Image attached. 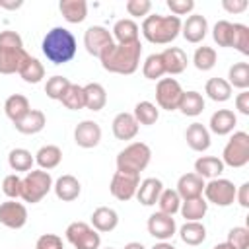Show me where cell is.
<instances>
[{"label": "cell", "instance_id": "1", "mask_svg": "<svg viewBox=\"0 0 249 249\" xmlns=\"http://www.w3.org/2000/svg\"><path fill=\"white\" fill-rule=\"evenodd\" d=\"M140 56H142V43L134 41V43H113L101 56V66L103 70L111 72V74H134L140 66Z\"/></svg>", "mask_w": 249, "mask_h": 249}, {"label": "cell", "instance_id": "2", "mask_svg": "<svg viewBox=\"0 0 249 249\" xmlns=\"http://www.w3.org/2000/svg\"><path fill=\"white\" fill-rule=\"evenodd\" d=\"M41 51H43V54L47 56L49 62L58 66V64L70 62L76 56L78 43H76V37H74V33L70 29H66V27H53L43 37Z\"/></svg>", "mask_w": 249, "mask_h": 249}, {"label": "cell", "instance_id": "3", "mask_svg": "<svg viewBox=\"0 0 249 249\" xmlns=\"http://www.w3.org/2000/svg\"><path fill=\"white\" fill-rule=\"evenodd\" d=\"M31 54L23 49L19 33L12 29L0 31V74H16Z\"/></svg>", "mask_w": 249, "mask_h": 249}, {"label": "cell", "instance_id": "4", "mask_svg": "<svg viewBox=\"0 0 249 249\" xmlns=\"http://www.w3.org/2000/svg\"><path fill=\"white\" fill-rule=\"evenodd\" d=\"M181 33V18L177 16H146L142 21V35L154 45H169Z\"/></svg>", "mask_w": 249, "mask_h": 249}, {"label": "cell", "instance_id": "5", "mask_svg": "<svg viewBox=\"0 0 249 249\" xmlns=\"http://www.w3.org/2000/svg\"><path fill=\"white\" fill-rule=\"evenodd\" d=\"M152 160V150L146 142H130L117 154V171L138 173L148 167Z\"/></svg>", "mask_w": 249, "mask_h": 249}, {"label": "cell", "instance_id": "6", "mask_svg": "<svg viewBox=\"0 0 249 249\" xmlns=\"http://www.w3.org/2000/svg\"><path fill=\"white\" fill-rule=\"evenodd\" d=\"M53 189V177L45 169H31L21 179V200L29 204L41 202Z\"/></svg>", "mask_w": 249, "mask_h": 249}, {"label": "cell", "instance_id": "7", "mask_svg": "<svg viewBox=\"0 0 249 249\" xmlns=\"http://www.w3.org/2000/svg\"><path fill=\"white\" fill-rule=\"evenodd\" d=\"M222 163L230 167H243L249 163V134L235 130L222 152Z\"/></svg>", "mask_w": 249, "mask_h": 249}, {"label": "cell", "instance_id": "8", "mask_svg": "<svg viewBox=\"0 0 249 249\" xmlns=\"http://www.w3.org/2000/svg\"><path fill=\"white\" fill-rule=\"evenodd\" d=\"M66 239L74 249H99L101 235L86 222H72L66 228Z\"/></svg>", "mask_w": 249, "mask_h": 249}, {"label": "cell", "instance_id": "9", "mask_svg": "<svg viewBox=\"0 0 249 249\" xmlns=\"http://www.w3.org/2000/svg\"><path fill=\"white\" fill-rule=\"evenodd\" d=\"M235 185L230 181V179H224V177H216V179H210L206 185H204V200L206 202H212L216 206H230L233 204L235 200Z\"/></svg>", "mask_w": 249, "mask_h": 249}, {"label": "cell", "instance_id": "10", "mask_svg": "<svg viewBox=\"0 0 249 249\" xmlns=\"http://www.w3.org/2000/svg\"><path fill=\"white\" fill-rule=\"evenodd\" d=\"M183 95V88L175 78H161L156 84V103L158 109L177 111L179 101Z\"/></svg>", "mask_w": 249, "mask_h": 249}, {"label": "cell", "instance_id": "11", "mask_svg": "<svg viewBox=\"0 0 249 249\" xmlns=\"http://www.w3.org/2000/svg\"><path fill=\"white\" fill-rule=\"evenodd\" d=\"M140 185V175L138 173H128V171H115L109 183V191L117 200H130L132 196H136Z\"/></svg>", "mask_w": 249, "mask_h": 249}, {"label": "cell", "instance_id": "12", "mask_svg": "<svg viewBox=\"0 0 249 249\" xmlns=\"http://www.w3.org/2000/svg\"><path fill=\"white\" fill-rule=\"evenodd\" d=\"M113 43L115 41H113L111 31L107 27H103V25H91L84 33V47H86V51L91 56H97L99 58Z\"/></svg>", "mask_w": 249, "mask_h": 249}, {"label": "cell", "instance_id": "13", "mask_svg": "<svg viewBox=\"0 0 249 249\" xmlns=\"http://www.w3.org/2000/svg\"><path fill=\"white\" fill-rule=\"evenodd\" d=\"M148 233L152 237H156L158 241H167L175 235L177 231V224H175V218L169 216V214H163V212H154L150 218H148Z\"/></svg>", "mask_w": 249, "mask_h": 249}, {"label": "cell", "instance_id": "14", "mask_svg": "<svg viewBox=\"0 0 249 249\" xmlns=\"http://www.w3.org/2000/svg\"><path fill=\"white\" fill-rule=\"evenodd\" d=\"M0 224L10 230H19L27 224V208L18 200H6L0 204Z\"/></svg>", "mask_w": 249, "mask_h": 249}, {"label": "cell", "instance_id": "15", "mask_svg": "<svg viewBox=\"0 0 249 249\" xmlns=\"http://www.w3.org/2000/svg\"><path fill=\"white\" fill-rule=\"evenodd\" d=\"M74 142L80 146V148H95L99 142H101V126L95 123V121H82L76 124L74 128Z\"/></svg>", "mask_w": 249, "mask_h": 249}, {"label": "cell", "instance_id": "16", "mask_svg": "<svg viewBox=\"0 0 249 249\" xmlns=\"http://www.w3.org/2000/svg\"><path fill=\"white\" fill-rule=\"evenodd\" d=\"M181 33L187 43H200L208 33V21L202 14H191L185 21H181Z\"/></svg>", "mask_w": 249, "mask_h": 249}, {"label": "cell", "instance_id": "17", "mask_svg": "<svg viewBox=\"0 0 249 249\" xmlns=\"http://www.w3.org/2000/svg\"><path fill=\"white\" fill-rule=\"evenodd\" d=\"M53 191H54V195H56V198L58 200H62V202H72V200H76L78 196H80V193H82V185H80V181L74 177V175H60L54 183H53Z\"/></svg>", "mask_w": 249, "mask_h": 249}, {"label": "cell", "instance_id": "18", "mask_svg": "<svg viewBox=\"0 0 249 249\" xmlns=\"http://www.w3.org/2000/svg\"><path fill=\"white\" fill-rule=\"evenodd\" d=\"M204 179L198 177L195 171L193 173H185L179 177L177 181V195L181 196V200H189V198H196V196H202V191H204Z\"/></svg>", "mask_w": 249, "mask_h": 249}, {"label": "cell", "instance_id": "19", "mask_svg": "<svg viewBox=\"0 0 249 249\" xmlns=\"http://www.w3.org/2000/svg\"><path fill=\"white\" fill-rule=\"evenodd\" d=\"M235 124H237V117H235L233 111H230V109H218L210 117L208 132H214L218 136H226V134L233 132Z\"/></svg>", "mask_w": 249, "mask_h": 249}, {"label": "cell", "instance_id": "20", "mask_svg": "<svg viewBox=\"0 0 249 249\" xmlns=\"http://www.w3.org/2000/svg\"><path fill=\"white\" fill-rule=\"evenodd\" d=\"M111 128H113V134H115L117 140H132L138 134L140 124L136 123V119L132 117V113H124L123 111V113L115 115Z\"/></svg>", "mask_w": 249, "mask_h": 249}, {"label": "cell", "instance_id": "21", "mask_svg": "<svg viewBox=\"0 0 249 249\" xmlns=\"http://www.w3.org/2000/svg\"><path fill=\"white\" fill-rule=\"evenodd\" d=\"M161 191H163L161 179H158V177H146V179H142L140 185H138L136 198H138V202L144 204V206H154V204L158 202Z\"/></svg>", "mask_w": 249, "mask_h": 249}, {"label": "cell", "instance_id": "22", "mask_svg": "<svg viewBox=\"0 0 249 249\" xmlns=\"http://www.w3.org/2000/svg\"><path fill=\"white\" fill-rule=\"evenodd\" d=\"M161 54V60H163V66H165V74H181L187 70V64H189V58H187V53L179 47H167Z\"/></svg>", "mask_w": 249, "mask_h": 249}, {"label": "cell", "instance_id": "23", "mask_svg": "<svg viewBox=\"0 0 249 249\" xmlns=\"http://www.w3.org/2000/svg\"><path fill=\"white\" fill-rule=\"evenodd\" d=\"M119 226V214L115 208H109V206H99L93 210L91 214V228L99 233H107V231H113L115 228Z\"/></svg>", "mask_w": 249, "mask_h": 249}, {"label": "cell", "instance_id": "24", "mask_svg": "<svg viewBox=\"0 0 249 249\" xmlns=\"http://www.w3.org/2000/svg\"><path fill=\"white\" fill-rule=\"evenodd\" d=\"M185 140L191 150L195 152H206L210 148V132L202 123H193L185 130Z\"/></svg>", "mask_w": 249, "mask_h": 249}, {"label": "cell", "instance_id": "25", "mask_svg": "<svg viewBox=\"0 0 249 249\" xmlns=\"http://www.w3.org/2000/svg\"><path fill=\"white\" fill-rule=\"evenodd\" d=\"M45 124H47V117L39 109H31L25 117H21L18 123H14L16 130L21 134H37L45 128Z\"/></svg>", "mask_w": 249, "mask_h": 249}, {"label": "cell", "instance_id": "26", "mask_svg": "<svg viewBox=\"0 0 249 249\" xmlns=\"http://www.w3.org/2000/svg\"><path fill=\"white\" fill-rule=\"evenodd\" d=\"M58 10L68 23H82L88 18V2L86 0H60Z\"/></svg>", "mask_w": 249, "mask_h": 249}, {"label": "cell", "instance_id": "27", "mask_svg": "<svg viewBox=\"0 0 249 249\" xmlns=\"http://www.w3.org/2000/svg\"><path fill=\"white\" fill-rule=\"evenodd\" d=\"M31 111L29 99L21 93H12L10 97H6L4 101V113L12 123H18L21 117H25Z\"/></svg>", "mask_w": 249, "mask_h": 249}, {"label": "cell", "instance_id": "28", "mask_svg": "<svg viewBox=\"0 0 249 249\" xmlns=\"http://www.w3.org/2000/svg\"><path fill=\"white\" fill-rule=\"evenodd\" d=\"M224 163L216 156H200L195 161V173L202 179H216L224 173Z\"/></svg>", "mask_w": 249, "mask_h": 249}, {"label": "cell", "instance_id": "29", "mask_svg": "<svg viewBox=\"0 0 249 249\" xmlns=\"http://www.w3.org/2000/svg\"><path fill=\"white\" fill-rule=\"evenodd\" d=\"M138 33H140V27L136 25V21L134 19H130V18H124V19H119V21H115V25H113V41H117V43H134V41H140L138 39Z\"/></svg>", "mask_w": 249, "mask_h": 249}, {"label": "cell", "instance_id": "30", "mask_svg": "<svg viewBox=\"0 0 249 249\" xmlns=\"http://www.w3.org/2000/svg\"><path fill=\"white\" fill-rule=\"evenodd\" d=\"M60 161H62V150L56 144L41 146L35 154V163L39 165V169H45V171H51V169L58 167Z\"/></svg>", "mask_w": 249, "mask_h": 249}, {"label": "cell", "instance_id": "31", "mask_svg": "<svg viewBox=\"0 0 249 249\" xmlns=\"http://www.w3.org/2000/svg\"><path fill=\"white\" fill-rule=\"evenodd\" d=\"M84 97H86V109L89 111H101L107 105V91L99 82H89L84 86Z\"/></svg>", "mask_w": 249, "mask_h": 249}, {"label": "cell", "instance_id": "32", "mask_svg": "<svg viewBox=\"0 0 249 249\" xmlns=\"http://www.w3.org/2000/svg\"><path fill=\"white\" fill-rule=\"evenodd\" d=\"M179 212L185 218V222H200L206 216V212H208V202L202 196L189 198V200H183L181 202Z\"/></svg>", "mask_w": 249, "mask_h": 249}, {"label": "cell", "instance_id": "33", "mask_svg": "<svg viewBox=\"0 0 249 249\" xmlns=\"http://www.w3.org/2000/svg\"><path fill=\"white\" fill-rule=\"evenodd\" d=\"M179 237L185 245L196 247L206 239V228L202 222H185L179 228Z\"/></svg>", "mask_w": 249, "mask_h": 249}, {"label": "cell", "instance_id": "34", "mask_svg": "<svg viewBox=\"0 0 249 249\" xmlns=\"http://www.w3.org/2000/svg\"><path fill=\"white\" fill-rule=\"evenodd\" d=\"M177 109H179L183 115H187V117H198V115L204 111V97H202V93H198V91H195V89L183 91Z\"/></svg>", "mask_w": 249, "mask_h": 249}, {"label": "cell", "instance_id": "35", "mask_svg": "<svg viewBox=\"0 0 249 249\" xmlns=\"http://www.w3.org/2000/svg\"><path fill=\"white\" fill-rule=\"evenodd\" d=\"M204 91L216 103H224V101H228L231 97V86L224 78H210L206 82V86H204Z\"/></svg>", "mask_w": 249, "mask_h": 249}, {"label": "cell", "instance_id": "36", "mask_svg": "<svg viewBox=\"0 0 249 249\" xmlns=\"http://www.w3.org/2000/svg\"><path fill=\"white\" fill-rule=\"evenodd\" d=\"M132 117L136 119L138 124L152 126V124H156V121L160 119V109H158V105H154L152 101H138V103L134 105Z\"/></svg>", "mask_w": 249, "mask_h": 249}, {"label": "cell", "instance_id": "37", "mask_svg": "<svg viewBox=\"0 0 249 249\" xmlns=\"http://www.w3.org/2000/svg\"><path fill=\"white\" fill-rule=\"evenodd\" d=\"M35 163V156H31L29 150L25 148H14L8 154V165L18 173V171H31Z\"/></svg>", "mask_w": 249, "mask_h": 249}, {"label": "cell", "instance_id": "38", "mask_svg": "<svg viewBox=\"0 0 249 249\" xmlns=\"http://www.w3.org/2000/svg\"><path fill=\"white\" fill-rule=\"evenodd\" d=\"M216 62H218V54H216V51L212 47H206V45L196 47V51L193 54V64H195L196 70L208 72V70H212L216 66Z\"/></svg>", "mask_w": 249, "mask_h": 249}, {"label": "cell", "instance_id": "39", "mask_svg": "<svg viewBox=\"0 0 249 249\" xmlns=\"http://www.w3.org/2000/svg\"><path fill=\"white\" fill-rule=\"evenodd\" d=\"M18 74H19L21 80L27 82V84H39V82L45 78V66H43V62H41L39 58L29 56Z\"/></svg>", "mask_w": 249, "mask_h": 249}, {"label": "cell", "instance_id": "40", "mask_svg": "<svg viewBox=\"0 0 249 249\" xmlns=\"http://www.w3.org/2000/svg\"><path fill=\"white\" fill-rule=\"evenodd\" d=\"M228 84L231 88H239L241 91L249 88V64L247 62H235L228 70Z\"/></svg>", "mask_w": 249, "mask_h": 249}, {"label": "cell", "instance_id": "41", "mask_svg": "<svg viewBox=\"0 0 249 249\" xmlns=\"http://www.w3.org/2000/svg\"><path fill=\"white\" fill-rule=\"evenodd\" d=\"M60 103L70 109V111H80L86 107V97H84V86H78V84H70L66 93L62 95Z\"/></svg>", "mask_w": 249, "mask_h": 249}, {"label": "cell", "instance_id": "42", "mask_svg": "<svg viewBox=\"0 0 249 249\" xmlns=\"http://www.w3.org/2000/svg\"><path fill=\"white\" fill-rule=\"evenodd\" d=\"M230 47L241 54H249V27L243 23H231V41Z\"/></svg>", "mask_w": 249, "mask_h": 249}, {"label": "cell", "instance_id": "43", "mask_svg": "<svg viewBox=\"0 0 249 249\" xmlns=\"http://www.w3.org/2000/svg\"><path fill=\"white\" fill-rule=\"evenodd\" d=\"M181 202H183V200H181V196L177 195V191H175V189H163V191H161V195H160V198H158L160 212L169 214V216H173V214H177V212H179Z\"/></svg>", "mask_w": 249, "mask_h": 249}, {"label": "cell", "instance_id": "44", "mask_svg": "<svg viewBox=\"0 0 249 249\" xmlns=\"http://www.w3.org/2000/svg\"><path fill=\"white\" fill-rule=\"evenodd\" d=\"M142 74H144L146 80H161V76L165 74V66H163V60H161V54L160 53H152L144 60Z\"/></svg>", "mask_w": 249, "mask_h": 249}, {"label": "cell", "instance_id": "45", "mask_svg": "<svg viewBox=\"0 0 249 249\" xmlns=\"http://www.w3.org/2000/svg\"><path fill=\"white\" fill-rule=\"evenodd\" d=\"M70 84H72V82H70L68 78L56 74V76H53V78L47 80V84H45V93H47V97H51V99H54V101H60Z\"/></svg>", "mask_w": 249, "mask_h": 249}, {"label": "cell", "instance_id": "46", "mask_svg": "<svg viewBox=\"0 0 249 249\" xmlns=\"http://www.w3.org/2000/svg\"><path fill=\"white\" fill-rule=\"evenodd\" d=\"M228 245H231L233 249H249V228L245 226H233L228 231Z\"/></svg>", "mask_w": 249, "mask_h": 249}, {"label": "cell", "instance_id": "47", "mask_svg": "<svg viewBox=\"0 0 249 249\" xmlns=\"http://www.w3.org/2000/svg\"><path fill=\"white\" fill-rule=\"evenodd\" d=\"M212 37H214L218 47H230V41H231V21H228V19L216 21V25L212 27Z\"/></svg>", "mask_w": 249, "mask_h": 249}, {"label": "cell", "instance_id": "48", "mask_svg": "<svg viewBox=\"0 0 249 249\" xmlns=\"http://www.w3.org/2000/svg\"><path fill=\"white\" fill-rule=\"evenodd\" d=\"M2 193L8 198H12V200H16L18 196H21V177L18 173L6 175L4 181H2Z\"/></svg>", "mask_w": 249, "mask_h": 249}, {"label": "cell", "instance_id": "49", "mask_svg": "<svg viewBox=\"0 0 249 249\" xmlns=\"http://www.w3.org/2000/svg\"><path fill=\"white\" fill-rule=\"evenodd\" d=\"M152 10V2L150 0H128L126 2V12L132 18H146Z\"/></svg>", "mask_w": 249, "mask_h": 249}, {"label": "cell", "instance_id": "50", "mask_svg": "<svg viewBox=\"0 0 249 249\" xmlns=\"http://www.w3.org/2000/svg\"><path fill=\"white\" fill-rule=\"evenodd\" d=\"M35 249H64V243L56 233H43L35 241Z\"/></svg>", "mask_w": 249, "mask_h": 249}, {"label": "cell", "instance_id": "51", "mask_svg": "<svg viewBox=\"0 0 249 249\" xmlns=\"http://www.w3.org/2000/svg\"><path fill=\"white\" fill-rule=\"evenodd\" d=\"M167 8L171 10V16H187L195 10V2L193 0H167L165 2Z\"/></svg>", "mask_w": 249, "mask_h": 249}, {"label": "cell", "instance_id": "52", "mask_svg": "<svg viewBox=\"0 0 249 249\" xmlns=\"http://www.w3.org/2000/svg\"><path fill=\"white\" fill-rule=\"evenodd\" d=\"M247 6H249L247 0H224L222 2V8L230 14H241L247 10Z\"/></svg>", "mask_w": 249, "mask_h": 249}, {"label": "cell", "instance_id": "53", "mask_svg": "<svg viewBox=\"0 0 249 249\" xmlns=\"http://www.w3.org/2000/svg\"><path fill=\"white\" fill-rule=\"evenodd\" d=\"M235 109L241 113V115H249V91L247 89H243V91H239L237 93V97H235Z\"/></svg>", "mask_w": 249, "mask_h": 249}, {"label": "cell", "instance_id": "54", "mask_svg": "<svg viewBox=\"0 0 249 249\" xmlns=\"http://www.w3.org/2000/svg\"><path fill=\"white\" fill-rule=\"evenodd\" d=\"M235 200L239 202V206L249 208V183H243L235 189Z\"/></svg>", "mask_w": 249, "mask_h": 249}, {"label": "cell", "instance_id": "55", "mask_svg": "<svg viewBox=\"0 0 249 249\" xmlns=\"http://www.w3.org/2000/svg\"><path fill=\"white\" fill-rule=\"evenodd\" d=\"M150 249H175V247H173L169 241H158V243H156L154 247H150Z\"/></svg>", "mask_w": 249, "mask_h": 249}, {"label": "cell", "instance_id": "56", "mask_svg": "<svg viewBox=\"0 0 249 249\" xmlns=\"http://www.w3.org/2000/svg\"><path fill=\"white\" fill-rule=\"evenodd\" d=\"M23 2H0V8H10V10H16L19 8Z\"/></svg>", "mask_w": 249, "mask_h": 249}, {"label": "cell", "instance_id": "57", "mask_svg": "<svg viewBox=\"0 0 249 249\" xmlns=\"http://www.w3.org/2000/svg\"><path fill=\"white\" fill-rule=\"evenodd\" d=\"M123 249H146V247H144L140 241H130V243H126Z\"/></svg>", "mask_w": 249, "mask_h": 249}, {"label": "cell", "instance_id": "58", "mask_svg": "<svg viewBox=\"0 0 249 249\" xmlns=\"http://www.w3.org/2000/svg\"><path fill=\"white\" fill-rule=\"evenodd\" d=\"M212 249H233V247H231V245H228V243L224 241V243H218V245H214Z\"/></svg>", "mask_w": 249, "mask_h": 249}, {"label": "cell", "instance_id": "59", "mask_svg": "<svg viewBox=\"0 0 249 249\" xmlns=\"http://www.w3.org/2000/svg\"><path fill=\"white\" fill-rule=\"evenodd\" d=\"M105 249H115V247H105Z\"/></svg>", "mask_w": 249, "mask_h": 249}]
</instances>
